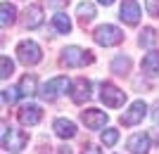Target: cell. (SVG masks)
Segmentation results:
<instances>
[{"mask_svg":"<svg viewBox=\"0 0 159 154\" xmlns=\"http://www.w3.org/2000/svg\"><path fill=\"white\" fill-rule=\"evenodd\" d=\"M29 142V135L24 130H14L2 123V149L5 152H21Z\"/></svg>","mask_w":159,"mask_h":154,"instance_id":"1","label":"cell"},{"mask_svg":"<svg viewBox=\"0 0 159 154\" xmlns=\"http://www.w3.org/2000/svg\"><path fill=\"white\" fill-rule=\"evenodd\" d=\"M95 43L98 45H105V47H112V45H119L121 40H124V33H121V29L112 26V24H105V26H98L95 29Z\"/></svg>","mask_w":159,"mask_h":154,"instance_id":"2","label":"cell"},{"mask_svg":"<svg viewBox=\"0 0 159 154\" xmlns=\"http://www.w3.org/2000/svg\"><path fill=\"white\" fill-rule=\"evenodd\" d=\"M17 57H19L21 64H26V67H33V64H38L43 59V52H40V47L33 43V40H21L19 45H17Z\"/></svg>","mask_w":159,"mask_h":154,"instance_id":"3","label":"cell"},{"mask_svg":"<svg viewBox=\"0 0 159 154\" xmlns=\"http://www.w3.org/2000/svg\"><path fill=\"white\" fill-rule=\"evenodd\" d=\"M93 62V52L88 50H81V47L71 45L62 52V64L64 67H83V64H90Z\"/></svg>","mask_w":159,"mask_h":154,"instance_id":"4","label":"cell"},{"mask_svg":"<svg viewBox=\"0 0 159 154\" xmlns=\"http://www.w3.org/2000/svg\"><path fill=\"white\" fill-rule=\"evenodd\" d=\"M69 86H71V83L66 81V76H55V78H50L45 86L40 88L38 95L43 97V100H57L62 93H66V88H69Z\"/></svg>","mask_w":159,"mask_h":154,"instance_id":"5","label":"cell"},{"mask_svg":"<svg viewBox=\"0 0 159 154\" xmlns=\"http://www.w3.org/2000/svg\"><path fill=\"white\" fill-rule=\"evenodd\" d=\"M100 100L105 102L107 107H121L126 102V93L121 88L112 86V83H102L100 86Z\"/></svg>","mask_w":159,"mask_h":154,"instance_id":"6","label":"cell"},{"mask_svg":"<svg viewBox=\"0 0 159 154\" xmlns=\"http://www.w3.org/2000/svg\"><path fill=\"white\" fill-rule=\"evenodd\" d=\"M145 114H147V104L143 100H135L128 107V112L121 114V123L124 126H135V123H140V121L145 119Z\"/></svg>","mask_w":159,"mask_h":154,"instance_id":"7","label":"cell"},{"mask_svg":"<svg viewBox=\"0 0 159 154\" xmlns=\"http://www.w3.org/2000/svg\"><path fill=\"white\" fill-rule=\"evenodd\" d=\"M81 121L90 130H100V128H105L109 116H107V112H100V109H86V112H81Z\"/></svg>","mask_w":159,"mask_h":154,"instance_id":"8","label":"cell"},{"mask_svg":"<svg viewBox=\"0 0 159 154\" xmlns=\"http://www.w3.org/2000/svg\"><path fill=\"white\" fill-rule=\"evenodd\" d=\"M121 21H126L128 26H135L140 21V5L138 0H124L121 2Z\"/></svg>","mask_w":159,"mask_h":154,"instance_id":"9","label":"cell"},{"mask_svg":"<svg viewBox=\"0 0 159 154\" xmlns=\"http://www.w3.org/2000/svg\"><path fill=\"white\" fill-rule=\"evenodd\" d=\"M71 100L76 104H83L86 100H90V83L86 78H76L71 83Z\"/></svg>","mask_w":159,"mask_h":154,"instance_id":"10","label":"cell"},{"mask_svg":"<svg viewBox=\"0 0 159 154\" xmlns=\"http://www.w3.org/2000/svg\"><path fill=\"white\" fill-rule=\"evenodd\" d=\"M40 119H43V109H40L38 104H26V107H21V112H19L21 126H36Z\"/></svg>","mask_w":159,"mask_h":154,"instance_id":"11","label":"cell"},{"mask_svg":"<svg viewBox=\"0 0 159 154\" xmlns=\"http://www.w3.org/2000/svg\"><path fill=\"white\" fill-rule=\"evenodd\" d=\"M52 130L57 138H62V140H66V138H74L76 135V123L69 119H55L52 123Z\"/></svg>","mask_w":159,"mask_h":154,"instance_id":"12","label":"cell"},{"mask_svg":"<svg viewBox=\"0 0 159 154\" xmlns=\"http://www.w3.org/2000/svg\"><path fill=\"white\" fill-rule=\"evenodd\" d=\"M128 152H133V154H140V152H147L150 149V138H147L145 133H135V135H131L128 138Z\"/></svg>","mask_w":159,"mask_h":154,"instance_id":"13","label":"cell"},{"mask_svg":"<svg viewBox=\"0 0 159 154\" xmlns=\"http://www.w3.org/2000/svg\"><path fill=\"white\" fill-rule=\"evenodd\" d=\"M24 17H26V19H24V26L26 29H38L40 24H43V10H40L38 5H31L26 12H24Z\"/></svg>","mask_w":159,"mask_h":154,"instance_id":"14","label":"cell"},{"mask_svg":"<svg viewBox=\"0 0 159 154\" xmlns=\"http://www.w3.org/2000/svg\"><path fill=\"white\" fill-rule=\"evenodd\" d=\"M143 71L147 76H159V52L152 50V52H147L143 57Z\"/></svg>","mask_w":159,"mask_h":154,"instance_id":"15","label":"cell"},{"mask_svg":"<svg viewBox=\"0 0 159 154\" xmlns=\"http://www.w3.org/2000/svg\"><path fill=\"white\" fill-rule=\"evenodd\" d=\"M112 71L116 76H124V74H128L131 71V59H128L126 55H116L112 59Z\"/></svg>","mask_w":159,"mask_h":154,"instance_id":"16","label":"cell"},{"mask_svg":"<svg viewBox=\"0 0 159 154\" xmlns=\"http://www.w3.org/2000/svg\"><path fill=\"white\" fill-rule=\"evenodd\" d=\"M19 93H21V97H31V95H36V76H33V74H26L24 78L19 81Z\"/></svg>","mask_w":159,"mask_h":154,"instance_id":"17","label":"cell"},{"mask_svg":"<svg viewBox=\"0 0 159 154\" xmlns=\"http://www.w3.org/2000/svg\"><path fill=\"white\" fill-rule=\"evenodd\" d=\"M52 26H55L57 33H69V31H71V19H69L64 12H57L52 17Z\"/></svg>","mask_w":159,"mask_h":154,"instance_id":"18","label":"cell"},{"mask_svg":"<svg viewBox=\"0 0 159 154\" xmlns=\"http://www.w3.org/2000/svg\"><path fill=\"white\" fill-rule=\"evenodd\" d=\"M0 14H2V17H0V24H2V29H5V26H10V24H14L17 10H14L10 2H2V5H0Z\"/></svg>","mask_w":159,"mask_h":154,"instance_id":"19","label":"cell"},{"mask_svg":"<svg viewBox=\"0 0 159 154\" xmlns=\"http://www.w3.org/2000/svg\"><path fill=\"white\" fill-rule=\"evenodd\" d=\"M76 14H79L81 21L86 24V21H90L95 17V5H93V2H81V5L76 7Z\"/></svg>","mask_w":159,"mask_h":154,"instance_id":"20","label":"cell"},{"mask_svg":"<svg viewBox=\"0 0 159 154\" xmlns=\"http://www.w3.org/2000/svg\"><path fill=\"white\" fill-rule=\"evenodd\" d=\"M140 45L143 47H152L154 43H157V31H154V29H143V33H140V40H138Z\"/></svg>","mask_w":159,"mask_h":154,"instance_id":"21","label":"cell"},{"mask_svg":"<svg viewBox=\"0 0 159 154\" xmlns=\"http://www.w3.org/2000/svg\"><path fill=\"white\" fill-rule=\"evenodd\" d=\"M119 142V130H114V128H107L105 133H102V145L105 147H114Z\"/></svg>","mask_w":159,"mask_h":154,"instance_id":"22","label":"cell"},{"mask_svg":"<svg viewBox=\"0 0 159 154\" xmlns=\"http://www.w3.org/2000/svg\"><path fill=\"white\" fill-rule=\"evenodd\" d=\"M19 97H21L19 88H5V90H2V102H5V104H14Z\"/></svg>","mask_w":159,"mask_h":154,"instance_id":"23","label":"cell"},{"mask_svg":"<svg viewBox=\"0 0 159 154\" xmlns=\"http://www.w3.org/2000/svg\"><path fill=\"white\" fill-rule=\"evenodd\" d=\"M0 67H2V78H10V76H12V71H14V64H12V59H10V57H2V59H0Z\"/></svg>","mask_w":159,"mask_h":154,"instance_id":"24","label":"cell"},{"mask_svg":"<svg viewBox=\"0 0 159 154\" xmlns=\"http://www.w3.org/2000/svg\"><path fill=\"white\" fill-rule=\"evenodd\" d=\"M145 10H147L150 17L159 19V0H145Z\"/></svg>","mask_w":159,"mask_h":154,"instance_id":"25","label":"cell"},{"mask_svg":"<svg viewBox=\"0 0 159 154\" xmlns=\"http://www.w3.org/2000/svg\"><path fill=\"white\" fill-rule=\"evenodd\" d=\"M48 7H55V10H62V7L69 5V0H45Z\"/></svg>","mask_w":159,"mask_h":154,"instance_id":"26","label":"cell"},{"mask_svg":"<svg viewBox=\"0 0 159 154\" xmlns=\"http://www.w3.org/2000/svg\"><path fill=\"white\" fill-rule=\"evenodd\" d=\"M152 121H154V123H159V100L152 104Z\"/></svg>","mask_w":159,"mask_h":154,"instance_id":"27","label":"cell"},{"mask_svg":"<svg viewBox=\"0 0 159 154\" xmlns=\"http://www.w3.org/2000/svg\"><path fill=\"white\" fill-rule=\"evenodd\" d=\"M98 2H100V5H112L114 0H98Z\"/></svg>","mask_w":159,"mask_h":154,"instance_id":"28","label":"cell"}]
</instances>
